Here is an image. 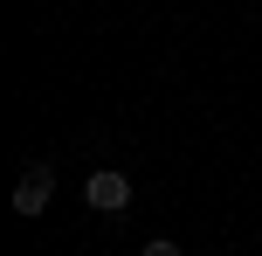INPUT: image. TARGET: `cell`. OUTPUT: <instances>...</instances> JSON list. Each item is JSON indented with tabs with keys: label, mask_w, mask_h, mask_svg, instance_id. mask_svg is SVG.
<instances>
[{
	"label": "cell",
	"mask_w": 262,
	"mask_h": 256,
	"mask_svg": "<svg viewBox=\"0 0 262 256\" xmlns=\"http://www.w3.org/2000/svg\"><path fill=\"white\" fill-rule=\"evenodd\" d=\"M138 256H180V243H166V235H152V243H138Z\"/></svg>",
	"instance_id": "3"
},
{
	"label": "cell",
	"mask_w": 262,
	"mask_h": 256,
	"mask_svg": "<svg viewBox=\"0 0 262 256\" xmlns=\"http://www.w3.org/2000/svg\"><path fill=\"white\" fill-rule=\"evenodd\" d=\"M83 208L90 215H124L131 208V180L118 166H90V180H83Z\"/></svg>",
	"instance_id": "1"
},
{
	"label": "cell",
	"mask_w": 262,
	"mask_h": 256,
	"mask_svg": "<svg viewBox=\"0 0 262 256\" xmlns=\"http://www.w3.org/2000/svg\"><path fill=\"white\" fill-rule=\"evenodd\" d=\"M49 201H55V173H49V160H41V166H28L21 187H14V215L35 222V215H49Z\"/></svg>",
	"instance_id": "2"
}]
</instances>
